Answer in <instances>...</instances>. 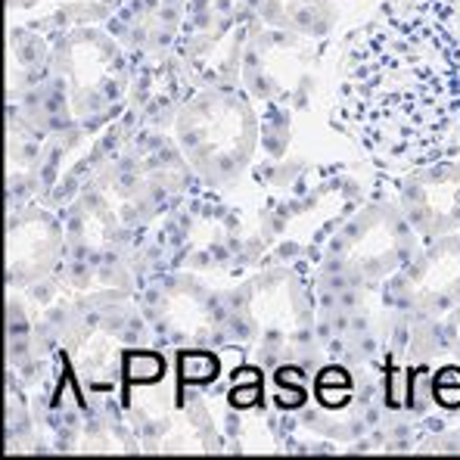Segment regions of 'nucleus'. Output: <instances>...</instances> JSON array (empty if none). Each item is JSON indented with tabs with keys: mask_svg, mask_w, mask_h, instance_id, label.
I'll return each mask as SVG.
<instances>
[{
	"mask_svg": "<svg viewBox=\"0 0 460 460\" xmlns=\"http://www.w3.org/2000/svg\"><path fill=\"white\" fill-rule=\"evenodd\" d=\"M336 119L370 155L429 165L460 153V0H392L351 44Z\"/></svg>",
	"mask_w": 460,
	"mask_h": 460,
	"instance_id": "nucleus-1",
	"label": "nucleus"
},
{
	"mask_svg": "<svg viewBox=\"0 0 460 460\" xmlns=\"http://www.w3.org/2000/svg\"><path fill=\"white\" fill-rule=\"evenodd\" d=\"M125 374L131 383H155L162 374H165V361L153 351H137V355L125 358Z\"/></svg>",
	"mask_w": 460,
	"mask_h": 460,
	"instance_id": "nucleus-2",
	"label": "nucleus"
},
{
	"mask_svg": "<svg viewBox=\"0 0 460 460\" xmlns=\"http://www.w3.org/2000/svg\"><path fill=\"white\" fill-rule=\"evenodd\" d=\"M181 376L184 383H208L218 376V358L208 351H187L181 355Z\"/></svg>",
	"mask_w": 460,
	"mask_h": 460,
	"instance_id": "nucleus-3",
	"label": "nucleus"
},
{
	"mask_svg": "<svg viewBox=\"0 0 460 460\" xmlns=\"http://www.w3.org/2000/svg\"><path fill=\"white\" fill-rule=\"evenodd\" d=\"M261 395V385L259 383H249V385H234V392H230V404H236V408H252L255 402H259Z\"/></svg>",
	"mask_w": 460,
	"mask_h": 460,
	"instance_id": "nucleus-4",
	"label": "nucleus"
},
{
	"mask_svg": "<svg viewBox=\"0 0 460 460\" xmlns=\"http://www.w3.org/2000/svg\"><path fill=\"white\" fill-rule=\"evenodd\" d=\"M317 385H342V389H349V374L340 367H330L323 370L321 376H317Z\"/></svg>",
	"mask_w": 460,
	"mask_h": 460,
	"instance_id": "nucleus-5",
	"label": "nucleus"
},
{
	"mask_svg": "<svg viewBox=\"0 0 460 460\" xmlns=\"http://www.w3.org/2000/svg\"><path fill=\"white\" fill-rule=\"evenodd\" d=\"M436 395L445 408H457L460 404V385H436Z\"/></svg>",
	"mask_w": 460,
	"mask_h": 460,
	"instance_id": "nucleus-6",
	"label": "nucleus"
},
{
	"mask_svg": "<svg viewBox=\"0 0 460 460\" xmlns=\"http://www.w3.org/2000/svg\"><path fill=\"white\" fill-rule=\"evenodd\" d=\"M436 385H460V370L457 367H448L436 376Z\"/></svg>",
	"mask_w": 460,
	"mask_h": 460,
	"instance_id": "nucleus-7",
	"label": "nucleus"
}]
</instances>
